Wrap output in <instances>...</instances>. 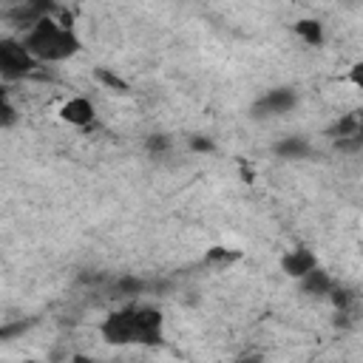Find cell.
<instances>
[{
    "mask_svg": "<svg viewBox=\"0 0 363 363\" xmlns=\"http://www.w3.org/2000/svg\"><path fill=\"white\" fill-rule=\"evenodd\" d=\"M360 68H363L360 62H357V65H352V82H354V85H363V79H360Z\"/></svg>",
    "mask_w": 363,
    "mask_h": 363,
    "instance_id": "19",
    "label": "cell"
},
{
    "mask_svg": "<svg viewBox=\"0 0 363 363\" xmlns=\"http://www.w3.org/2000/svg\"><path fill=\"white\" fill-rule=\"evenodd\" d=\"M335 147L337 150H346V153H357L363 147V133L360 136H346V139H335Z\"/></svg>",
    "mask_w": 363,
    "mask_h": 363,
    "instance_id": "15",
    "label": "cell"
},
{
    "mask_svg": "<svg viewBox=\"0 0 363 363\" xmlns=\"http://www.w3.org/2000/svg\"><path fill=\"white\" fill-rule=\"evenodd\" d=\"M96 116V108L88 96H71L68 102L60 105V119L68 122V125H77V128H88Z\"/></svg>",
    "mask_w": 363,
    "mask_h": 363,
    "instance_id": "5",
    "label": "cell"
},
{
    "mask_svg": "<svg viewBox=\"0 0 363 363\" xmlns=\"http://www.w3.org/2000/svg\"><path fill=\"white\" fill-rule=\"evenodd\" d=\"M71 363H96L94 357H88V354H74L71 357Z\"/></svg>",
    "mask_w": 363,
    "mask_h": 363,
    "instance_id": "20",
    "label": "cell"
},
{
    "mask_svg": "<svg viewBox=\"0 0 363 363\" xmlns=\"http://www.w3.org/2000/svg\"><path fill=\"white\" fill-rule=\"evenodd\" d=\"M272 150L281 159H309L312 156V145L306 136H284L272 145Z\"/></svg>",
    "mask_w": 363,
    "mask_h": 363,
    "instance_id": "7",
    "label": "cell"
},
{
    "mask_svg": "<svg viewBox=\"0 0 363 363\" xmlns=\"http://www.w3.org/2000/svg\"><path fill=\"white\" fill-rule=\"evenodd\" d=\"M363 130H360V119H357V113H346L343 119H337L332 128H329V136L332 139H346V136H360Z\"/></svg>",
    "mask_w": 363,
    "mask_h": 363,
    "instance_id": "9",
    "label": "cell"
},
{
    "mask_svg": "<svg viewBox=\"0 0 363 363\" xmlns=\"http://www.w3.org/2000/svg\"><path fill=\"white\" fill-rule=\"evenodd\" d=\"M34 68H37V62H34V57L26 51L23 40L0 37V77H3V79L28 77Z\"/></svg>",
    "mask_w": 363,
    "mask_h": 363,
    "instance_id": "3",
    "label": "cell"
},
{
    "mask_svg": "<svg viewBox=\"0 0 363 363\" xmlns=\"http://www.w3.org/2000/svg\"><path fill=\"white\" fill-rule=\"evenodd\" d=\"M167 147H170V136H164V133L147 136V150H150V153H164Z\"/></svg>",
    "mask_w": 363,
    "mask_h": 363,
    "instance_id": "16",
    "label": "cell"
},
{
    "mask_svg": "<svg viewBox=\"0 0 363 363\" xmlns=\"http://www.w3.org/2000/svg\"><path fill=\"white\" fill-rule=\"evenodd\" d=\"M295 34L303 37V43H309V45H323V26L318 20H298Z\"/></svg>",
    "mask_w": 363,
    "mask_h": 363,
    "instance_id": "10",
    "label": "cell"
},
{
    "mask_svg": "<svg viewBox=\"0 0 363 363\" xmlns=\"http://www.w3.org/2000/svg\"><path fill=\"white\" fill-rule=\"evenodd\" d=\"M258 360H261V357H258V354H252V357H244L241 363H258Z\"/></svg>",
    "mask_w": 363,
    "mask_h": 363,
    "instance_id": "21",
    "label": "cell"
},
{
    "mask_svg": "<svg viewBox=\"0 0 363 363\" xmlns=\"http://www.w3.org/2000/svg\"><path fill=\"white\" fill-rule=\"evenodd\" d=\"M329 298H332V303H335L337 309H346V306L352 303V292H349V289H340V286H335V289L329 292Z\"/></svg>",
    "mask_w": 363,
    "mask_h": 363,
    "instance_id": "18",
    "label": "cell"
},
{
    "mask_svg": "<svg viewBox=\"0 0 363 363\" xmlns=\"http://www.w3.org/2000/svg\"><path fill=\"white\" fill-rule=\"evenodd\" d=\"M298 105V94L292 88H272L267 91L255 105H252V113L261 119V116H281V113H289L292 108Z\"/></svg>",
    "mask_w": 363,
    "mask_h": 363,
    "instance_id": "4",
    "label": "cell"
},
{
    "mask_svg": "<svg viewBox=\"0 0 363 363\" xmlns=\"http://www.w3.org/2000/svg\"><path fill=\"white\" fill-rule=\"evenodd\" d=\"M318 267V258H315V252L312 250H306V247H295V250H289L284 258H281V269L289 275V278H303L306 272H312Z\"/></svg>",
    "mask_w": 363,
    "mask_h": 363,
    "instance_id": "6",
    "label": "cell"
},
{
    "mask_svg": "<svg viewBox=\"0 0 363 363\" xmlns=\"http://www.w3.org/2000/svg\"><path fill=\"white\" fill-rule=\"evenodd\" d=\"M96 79H99L105 88H111V91H119V94L128 91V82H125L122 77H116L113 71H108V68H96Z\"/></svg>",
    "mask_w": 363,
    "mask_h": 363,
    "instance_id": "14",
    "label": "cell"
},
{
    "mask_svg": "<svg viewBox=\"0 0 363 363\" xmlns=\"http://www.w3.org/2000/svg\"><path fill=\"white\" fill-rule=\"evenodd\" d=\"M14 122H17V111H14L11 99H9L6 85H0V128H9V125H14Z\"/></svg>",
    "mask_w": 363,
    "mask_h": 363,
    "instance_id": "13",
    "label": "cell"
},
{
    "mask_svg": "<svg viewBox=\"0 0 363 363\" xmlns=\"http://www.w3.org/2000/svg\"><path fill=\"white\" fill-rule=\"evenodd\" d=\"M190 150H196V153H213L216 145H213L210 136H190Z\"/></svg>",
    "mask_w": 363,
    "mask_h": 363,
    "instance_id": "17",
    "label": "cell"
},
{
    "mask_svg": "<svg viewBox=\"0 0 363 363\" xmlns=\"http://www.w3.org/2000/svg\"><path fill=\"white\" fill-rule=\"evenodd\" d=\"M102 337L113 346H159L162 343V312L153 306H125L111 312L102 326Z\"/></svg>",
    "mask_w": 363,
    "mask_h": 363,
    "instance_id": "1",
    "label": "cell"
},
{
    "mask_svg": "<svg viewBox=\"0 0 363 363\" xmlns=\"http://www.w3.org/2000/svg\"><path fill=\"white\" fill-rule=\"evenodd\" d=\"M142 289H145V284H142L139 278H133V275H125V278H116V281H113V292H116V298L139 295Z\"/></svg>",
    "mask_w": 363,
    "mask_h": 363,
    "instance_id": "12",
    "label": "cell"
},
{
    "mask_svg": "<svg viewBox=\"0 0 363 363\" xmlns=\"http://www.w3.org/2000/svg\"><path fill=\"white\" fill-rule=\"evenodd\" d=\"M23 45L34 62H62L79 51V37L54 17H43L26 31Z\"/></svg>",
    "mask_w": 363,
    "mask_h": 363,
    "instance_id": "2",
    "label": "cell"
},
{
    "mask_svg": "<svg viewBox=\"0 0 363 363\" xmlns=\"http://www.w3.org/2000/svg\"><path fill=\"white\" fill-rule=\"evenodd\" d=\"M28 363H37V360H28Z\"/></svg>",
    "mask_w": 363,
    "mask_h": 363,
    "instance_id": "22",
    "label": "cell"
},
{
    "mask_svg": "<svg viewBox=\"0 0 363 363\" xmlns=\"http://www.w3.org/2000/svg\"><path fill=\"white\" fill-rule=\"evenodd\" d=\"M238 258H241V252H238V250H227V247H210L207 255H204V261H207V264H216V267L233 264V261H238Z\"/></svg>",
    "mask_w": 363,
    "mask_h": 363,
    "instance_id": "11",
    "label": "cell"
},
{
    "mask_svg": "<svg viewBox=\"0 0 363 363\" xmlns=\"http://www.w3.org/2000/svg\"><path fill=\"white\" fill-rule=\"evenodd\" d=\"M301 289H303L306 295L326 298V295L335 289V281H332V275H329V272H323L320 267H315L312 272H306V275L301 278Z\"/></svg>",
    "mask_w": 363,
    "mask_h": 363,
    "instance_id": "8",
    "label": "cell"
}]
</instances>
